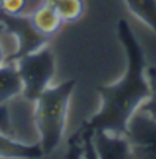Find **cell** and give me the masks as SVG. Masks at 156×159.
<instances>
[{"instance_id": "obj_1", "label": "cell", "mask_w": 156, "mask_h": 159, "mask_svg": "<svg viewBox=\"0 0 156 159\" xmlns=\"http://www.w3.org/2000/svg\"><path fill=\"white\" fill-rule=\"evenodd\" d=\"M118 35L127 51L128 70L117 84L99 89L103 106L85 125L114 135H123L130 116L150 97L151 90L145 75L140 46L124 20L118 23Z\"/></svg>"}, {"instance_id": "obj_2", "label": "cell", "mask_w": 156, "mask_h": 159, "mask_svg": "<svg viewBox=\"0 0 156 159\" xmlns=\"http://www.w3.org/2000/svg\"><path fill=\"white\" fill-rule=\"evenodd\" d=\"M75 84V80H67L49 86L36 100V120L43 156L54 152L62 140L68 101Z\"/></svg>"}, {"instance_id": "obj_3", "label": "cell", "mask_w": 156, "mask_h": 159, "mask_svg": "<svg viewBox=\"0 0 156 159\" xmlns=\"http://www.w3.org/2000/svg\"><path fill=\"white\" fill-rule=\"evenodd\" d=\"M13 62L22 80V95L36 101L39 95L49 88L55 73L51 50L45 45L39 50L18 57Z\"/></svg>"}, {"instance_id": "obj_4", "label": "cell", "mask_w": 156, "mask_h": 159, "mask_svg": "<svg viewBox=\"0 0 156 159\" xmlns=\"http://www.w3.org/2000/svg\"><path fill=\"white\" fill-rule=\"evenodd\" d=\"M123 136L129 145L130 158H156V117L137 108L127 121Z\"/></svg>"}, {"instance_id": "obj_5", "label": "cell", "mask_w": 156, "mask_h": 159, "mask_svg": "<svg viewBox=\"0 0 156 159\" xmlns=\"http://www.w3.org/2000/svg\"><path fill=\"white\" fill-rule=\"evenodd\" d=\"M7 105L11 139L26 146L39 145V131L36 120V101L27 98L21 93L10 100Z\"/></svg>"}, {"instance_id": "obj_6", "label": "cell", "mask_w": 156, "mask_h": 159, "mask_svg": "<svg viewBox=\"0 0 156 159\" xmlns=\"http://www.w3.org/2000/svg\"><path fill=\"white\" fill-rule=\"evenodd\" d=\"M0 22L5 26L7 30H10L16 35L18 40V50L15 55L11 62L17 60L18 57L39 50L49 43V38H45L36 32L33 28L29 17H20V16H10L0 12Z\"/></svg>"}, {"instance_id": "obj_7", "label": "cell", "mask_w": 156, "mask_h": 159, "mask_svg": "<svg viewBox=\"0 0 156 159\" xmlns=\"http://www.w3.org/2000/svg\"><path fill=\"white\" fill-rule=\"evenodd\" d=\"M93 145L98 158H130L129 145L123 135H114L103 129H94Z\"/></svg>"}, {"instance_id": "obj_8", "label": "cell", "mask_w": 156, "mask_h": 159, "mask_svg": "<svg viewBox=\"0 0 156 159\" xmlns=\"http://www.w3.org/2000/svg\"><path fill=\"white\" fill-rule=\"evenodd\" d=\"M29 20L36 32L49 39L55 35L64 25L59 13L48 0L29 16Z\"/></svg>"}, {"instance_id": "obj_9", "label": "cell", "mask_w": 156, "mask_h": 159, "mask_svg": "<svg viewBox=\"0 0 156 159\" xmlns=\"http://www.w3.org/2000/svg\"><path fill=\"white\" fill-rule=\"evenodd\" d=\"M22 93V80L15 62L0 66V105Z\"/></svg>"}, {"instance_id": "obj_10", "label": "cell", "mask_w": 156, "mask_h": 159, "mask_svg": "<svg viewBox=\"0 0 156 159\" xmlns=\"http://www.w3.org/2000/svg\"><path fill=\"white\" fill-rule=\"evenodd\" d=\"M41 149L39 145L26 146L11 140L0 133V157H40Z\"/></svg>"}, {"instance_id": "obj_11", "label": "cell", "mask_w": 156, "mask_h": 159, "mask_svg": "<svg viewBox=\"0 0 156 159\" xmlns=\"http://www.w3.org/2000/svg\"><path fill=\"white\" fill-rule=\"evenodd\" d=\"M65 23L78 21L85 10L84 0H48Z\"/></svg>"}, {"instance_id": "obj_12", "label": "cell", "mask_w": 156, "mask_h": 159, "mask_svg": "<svg viewBox=\"0 0 156 159\" xmlns=\"http://www.w3.org/2000/svg\"><path fill=\"white\" fill-rule=\"evenodd\" d=\"M46 0H0V12L10 16L29 17Z\"/></svg>"}, {"instance_id": "obj_13", "label": "cell", "mask_w": 156, "mask_h": 159, "mask_svg": "<svg viewBox=\"0 0 156 159\" xmlns=\"http://www.w3.org/2000/svg\"><path fill=\"white\" fill-rule=\"evenodd\" d=\"M129 9L156 32V0H126Z\"/></svg>"}, {"instance_id": "obj_14", "label": "cell", "mask_w": 156, "mask_h": 159, "mask_svg": "<svg viewBox=\"0 0 156 159\" xmlns=\"http://www.w3.org/2000/svg\"><path fill=\"white\" fill-rule=\"evenodd\" d=\"M145 75H146V79L149 83L151 93H150V97L145 102H143L139 106V108L145 111L146 113L156 117V67H148Z\"/></svg>"}, {"instance_id": "obj_15", "label": "cell", "mask_w": 156, "mask_h": 159, "mask_svg": "<svg viewBox=\"0 0 156 159\" xmlns=\"http://www.w3.org/2000/svg\"><path fill=\"white\" fill-rule=\"evenodd\" d=\"M0 133L11 139L10 114H9V105H7V102L4 103V105H0Z\"/></svg>"}]
</instances>
